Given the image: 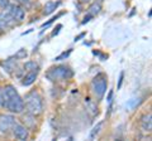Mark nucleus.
<instances>
[{"instance_id": "obj_1", "label": "nucleus", "mask_w": 152, "mask_h": 141, "mask_svg": "<svg viewBox=\"0 0 152 141\" xmlns=\"http://www.w3.org/2000/svg\"><path fill=\"white\" fill-rule=\"evenodd\" d=\"M24 106L27 107L28 112L31 115H41L43 111V102H42V97L38 95L36 91L28 93L26 96V103Z\"/></svg>"}, {"instance_id": "obj_2", "label": "nucleus", "mask_w": 152, "mask_h": 141, "mask_svg": "<svg viewBox=\"0 0 152 141\" xmlns=\"http://www.w3.org/2000/svg\"><path fill=\"white\" fill-rule=\"evenodd\" d=\"M74 72L67 67H56V68H51L48 72H47V78L51 79V81H60V79H67L72 77Z\"/></svg>"}, {"instance_id": "obj_3", "label": "nucleus", "mask_w": 152, "mask_h": 141, "mask_svg": "<svg viewBox=\"0 0 152 141\" xmlns=\"http://www.w3.org/2000/svg\"><path fill=\"white\" fill-rule=\"evenodd\" d=\"M4 107H7V109L10 111V112H15V114H19V112H22L24 110V101L22 100V97L18 95H14L12 96L10 98H8V100L4 102Z\"/></svg>"}, {"instance_id": "obj_4", "label": "nucleus", "mask_w": 152, "mask_h": 141, "mask_svg": "<svg viewBox=\"0 0 152 141\" xmlns=\"http://www.w3.org/2000/svg\"><path fill=\"white\" fill-rule=\"evenodd\" d=\"M93 91L99 98H102L107 92V77L99 74L93 79Z\"/></svg>"}, {"instance_id": "obj_5", "label": "nucleus", "mask_w": 152, "mask_h": 141, "mask_svg": "<svg viewBox=\"0 0 152 141\" xmlns=\"http://www.w3.org/2000/svg\"><path fill=\"white\" fill-rule=\"evenodd\" d=\"M14 124H15V120L12 115H0V131L1 132H8L9 130H12Z\"/></svg>"}, {"instance_id": "obj_6", "label": "nucleus", "mask_w": 152, "mask_h": 141, "mask_svg": "<svg viewBox=\"0 0 152 141\" xmlns=\"http://www.w3.org/2000/svg\"><path fill=\"white\" fill-rule=\"evenodd\" d=\"M12 130H13V135L15 136V139H18V140H26L28 137V129L26 126L15 122V124L13 125Z\"/></svg>"}, {"instance_id": "obj_7", "label": "nucleus", "mask_w": 152, "mask_h": 141, "mask_svg": "<svg viewBox=\"0 0 152 141\" xmlns=\"http://www.w3.org/2000/svg\"><path fill=\"white\" fill-rule=\"evenodd\" d=\"M13 22H15V20H14V18L10 15L9 10H7V12L4 10L0 13V29H4V28L12 25Z\"/></svg>"}, {"instance_id": "obj_8", "label": "nucleus", "mask_w": 152, "mask_h": 141, "mask_svg": "<svg viewBox=\"0 0 152 141\" xmlns=\"http://www.w3.org/2000/svg\"><path fill=\"white\" fill-rule=\"evenodd\" d=\"M9 13H10V15L14 18V20H22L23 18H24V12H23V9H20L19 6H15L13 5L8 9Z\"/></svg>"}, {"instance_id": "obj_9", "label": "nucleus", "mask_w": 152, "mask_h": 141, "mask_svg": "<svg viewBox=\"0 0 152 141\" xmlns=\"http://www.w3.org/2000/svg\"><path fill=\"white\" fill-rule=\"evenodd\" d=\"M141 124H142V129H143L145 131H151V129H152V116H151V114L145 115L143 117H142Z\"/></svg>"}, {"instance_id": "obj_10", "label": "nucleus", "mask_w": 152, "mask_h": 141, "mask_svg": "<svg viewBox=\"0 0 152 141\" xmlns=\"http://www.w3.org/2000/svg\"><path fill=\"white\" fill-rule=\"evenodd\" d=\"M37 72L38 70L36 69V70H32V72H29L27 74V76L23 78V86H31V84L36 81V78H37Z\"/></svg>"}, {"instance_id": "obj_11", "label": "nucleus", "mask_w": 152, "mask_h": 141, "mask_svg": "<svg viewBox=\"0 0 152 141\" xmlns=\"http://www.w3.org/2000/svg\"><path fill=\"white\" fill-rule=\"evenodd\" d=\"M60 3H56V1H47L46 5L43 8V14L45 15H50L51 13H53L56 10V8L58 6Z\"/></svg>"}, {"instance_id": "obj_12", "label": "nucleus", "mask_w": 152, "mask_h": 141, "mask_svg": "<svg viewBox=\"0 0 152 141\" xmlns=\"http://www.w3.org/2000/svg\"><path fill=\"white\" fill-rule=\"evenodd\" d=\"M102 127H103V122H99V124H98V125L93 129L91 134H90V139H94L95 136H96V135L99 134V131H100V129H102Z\"/></svg>"}, {"instance_id": "obj_13", "label": "nucleus", "mask_w": 152, "mask_h": 141, "mask_svg": "<svg viewBox=\"0 0 152 141\" xmlns=\"http://www.w3.org/2000/svg\"><path fill=\"white\" fill-rule=\"evenodd\" d=\"M99 12H100V5H99V4H93L91 8H90V13H91L93 15H95V14H98Z\"/></svg>"}, {"instance_id": "obj_14", "label": "nucleus", "mask_w": 152, "mask_h": 141, "mask_svg": "<svg viewBox=\"0 0 152 141\" xmlns=\"http://www.w3.org/2000/svg\"><path fill=\"white\" fill-rule=\"evenodd\" d=\"M27 57V52L26 49H20L18 52V53L15 54V58H26Z\"/></svg>"}, {"instance_id": "obj_15", "label": "nucleus", "mask_w": 152, "mask_h": 141, "mask_svg": "<svg viewBox=\"0 0 152 141\" xmlns=\"http://www.w3.org/2000/svg\"><path fill=\"white\" fill-rule=\"evenodd\" d=\"M70 53H71V50H69L67 53H66V52H65V53H62L61 55H58V57L56 58V60H61V59H64V58H66V57H69V54H70Z\"/></svg>"}, {"instance_id": "obj_16", "label": "nucleus", "mask_w": 152, "mask_h": 141, "mask_svg": "<svg viewBox=\"0 0 152 141\" xmlns=\"http://www.w3.org/2000/svg\"><path fill=\"white\" fill-rule=\"evenodd\" d=\"M136 103H138V100H136V98H134L133 101H129V102H128V103H127V106H128V107H133V106L136 105Z\"/></svg>"}, {"instance_id": "obj_17", "label": "nucleus", "mask_w": 152, "mask_h": 141, "mask_svg": "<svg viewBox=\"0 0 152 141\" xmlns=\"http://www.w3.org/2000/svg\"><path fill=\"white\" fill-rule=\"evenodd\" d=\"M7 5H8V0H0V6L5 8Z\"/></svg>"}, {"instance_id": "obj_18", "label": "nucleus", "mask_w": 152, "mask_h": 141, "mask_svg": "<svg viewBox=\"0 0 152 141\" xmlns=\"http://www.w3.org/2000/svg\"><path fill=\"white\" fill-rule=\"evenodd\" d=\"M61 28H62V25H61V24H60V25H57V29H56L53 33H52V37H55V35L57 34V33H58V30L61 29Z\"/></svg>"}, {"instance_id": "obj_19", "label": "nucleus", "mask_w": 152, "mask_h": 141, "mask_svg": "<svg viewBox=\"0 0 152 141\" xmlns=\"http://www.w3.org/2000/svg\"><path fill=\"white\" fill-rule=\"evenodd\" d=\"M122 79H123V73H121V79H119V84H118V87H121V84H122Z\"/></svg>"}, {"instance_id": "obj_20", "label": "nucleus", "mask_w": 152, "mask_h": 141, "mask_svg": "<svg viewBox=\"0 0 152 141\" xmlns=\"http://www.w3.org/2000/svg\"><path fill=\"white\" fill-rule=\"evenodd\" d=\"M90 0H81V3H89Z\"/></svg>"}, {"instance_id": "obj_21", "label": "nucleus", "mask_w": 152, "mask_h": 141, "mask_svg": "<svg viewBox=\"0 0 152 141\" xmlns=\"http://www.w3.org/2000/svg\"><path fill=\"white\" fill-rule=\"evenodd\" d=\"M18 1H20V3H23V1H26V0H18Z\"/></svg>"}]
</instances>
